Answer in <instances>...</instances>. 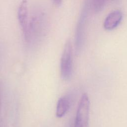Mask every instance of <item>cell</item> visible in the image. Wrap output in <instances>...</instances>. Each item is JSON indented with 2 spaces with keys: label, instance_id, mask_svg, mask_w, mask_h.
I'll return each mask as SVG.
<instances>
[{
  "label": "cell",
  "instance_id": "6da1fadb",
  "mask_svg": "<svg viewBox=\"0 0 127 127\" xmlns=\"http://www.w3.org/2000/svg\"><path fill=\"white\" fill-rule=\"evenodd\" d=\"M61 74L64 80H69L72 73V47L71 41H66L60 61Z\"/></svg>",
  "mask_w": 127,
  "mask_h": 127
},
{
  "label": "cell",
  "instance_id": "7a4b0ae2",
  "mask_svg": "<svg viewBox=\"0 0 127 127\" xmlns=\"http://www.w3.org/2000/svg\"><path fill=\"white\" fill-rule=\"evenodd\" d=\"M90 101L88 95H82L77 107L74 127H88Z\"/></svg>",
  "mask_w": 127,
  "mask_h": 127
},
{
  "label": "cell",
  "instance_id": "3957f363",
  "mask_svg": "<svg viewBox=\"0 0 127 127\" xmlns=\"http://www.w3.org/2000/svg\"><path fill=\"white\" fill-rule=\"evenodd\" d=\"M17 16L24 39L28 42L30 38V21L27 1L23 0L20 2L18 8Z\"/></svg>",
  "mask_w": 127,
  "mask_h": 127
},
{
  "label": "cell",
  "instance_id": "277c9868",
  "mask_svg": "<svg viewBox=\"0 0 127 127\" xmlns=\"http://www.w3.org/2000/svg\"><path fill=\"white\" fill-rule=\"evenodd\" d=\"M122 12L116 10L110 12L106 17L104 22V27L108 30H111L116 28L122 21Z\"/></svg>",
  "mask_w": 127,
  "mask_h": 127
},
{
  "label": "cell",
  "instance_id": "5b68a950",
  "mask_svg": "<svg viewBox=\"0 0 127 127\" xmlns=\"http://www.w3.org/2000/svg\"><path fill=\"white\" fill-rule=\"evenodd\" d=\"M71 105L70 97L64 96L61 97L57 103L56 108V116L58 118L63 117L68 111Z\"/></svg>",
  "mask_w": 127,
  "mask_h": 127
},
{
  "label": "cell",
  "instance_id": "8992f818",
  "mask_svg": "<svg viewBox=\"0 0 127 127\" xmlns=\"http://www.w3.org/2000/svg\"><path fill=\"white\" fill-rule=\"evenodd\" d=\"M89 4V7L92 8L93 11L99 12L105 6L106 1L105 0H93L90 1Z\"/></svg>",
  "mask_w": 127,
  "mask_h": 127
},
{
  "label": "cell",
  "instance_id": "52a82bcc",
  "mask_svg": "<svg viewBox=\"0 0 127 127\" xmlns=\"http://www.w3.org/2000/svg\"><path fill=\"white\" fill-rule=\"evenodd\" d=\"M62 1L61 0H57L53 1V2H54V3L55 5H57V6L60 5L61 4V3H62Z\"/></svg>",
  "mask_w": 127,
  "mask_h": 127
}]
</instances>
